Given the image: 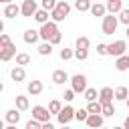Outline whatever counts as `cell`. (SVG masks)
<instances>
[{
	"label": "cell",
	"mask_w": 129,
	"mask_h": 129,
	"mask_svg": "<svg viewBox=\"0 0 129 129\" xmlns=\"http://www.w3.org/2000/svg\"><path fill=\"white\" fill-rule=\"evenodd\" d=\"M75 56V50H71V48H60V58L62 60H71Z\"/></svg>",
	"instance_id": "cell-35"
},
{
	"label": "cell",
	"mask_w": 129,
	"mask_h": 129,
	"mask_svg": "<svg viewBox=\"0 0 129 129\" xmlns=\"http://www.w3.org/2000/svg\"><path fill=\"white\" fill-rule=\"evenodd\" d=\"M16 107H18L20 111H28V109H30L28 97H24V95H16Z\"/></svg>",
	"instance_id": "cell-23"
},
{
	"label": "cell",
	"mask_w": 129,
	"mask_h": 129,
	"mask_svg": "<svg viewBox=\"0 0 129 129\" xmlns=\"http://www.w3.org/2000/svg\"><path fill=\"white\" fill-rule=\"evenodd\" d=\"M125 103H127V109H129V97H127V101H125Z\"/></svg>",
	"instance_id": "cell-45"
},
{
	"label": "cell",
	"mask_w": 129,
	"mask_h": 129,
	"mask_svg": "<svg viewBox=\"0 0 129 129\" xmlns=\"http://www.w3.org/2000/svg\"><path fill=\"white\" fill-rule=\"evenodd\" d=\"M91 0H75V8L79 10V12H89L91 10Z\"/></svg>",
	"instance_id": "cell-24"
},
{
	"label": "cell",
	"mask_w": 129,
	"mask_h": 129,
	"mask_svg": "<svg viewBox=\"0 0 129 129\" xmlns=\"http://www.w3.org/2000/svg\"><path fill=\"white\" fill-rule=\"evenodd\" d=\"M89 46H91L89 36H79V38H77V42H75V48H89Z\"/></svg>",
	"instance_id": "cell-27"
},
{
	"label": "cell",
	"mask_w": 129,
	"mask_h": 129,
	"mask_svg": "<svg viewBox=\"0 0 129 129\" xmlns=\"http://www.w3.org/2000/svg\"><path fill=\"white\" fill-rule=\"evenodd\" d=\"M4 121H6V123H12V125H18V121H20V109L16 107V109H10V111H6V115H4Z\"/></svg>",
	"instance_id": "cell-14"
},
{
	"label": "cell",
	"mask_w": 129,
	"mask_h": 129,
	"mask_svg": "<svg viewBox=\"0 0 129 129\" xmlns=\"http://www.w3.org/2000/svg\"><path fill=\"white\" fill-rule=\"evenodd\" d=\"M121 10H123V2H121V0H107V12L119 14Z\"/></svg>",
	"instance_id": "cell-19"
},
{
	"label": "cell",
	"mask_w": 129,
	"mask_h": 129,
	"mask_svg": "<svg viewBox=\"0 0 129 129\" xmlns=\"http://www.w3.org/2000/svg\"><path fill=\"white\" fill-rule=\"evenodd\" d=\"M123 125H125V129H129V117H127V119L123 121Z\"/></svg>",
	"instance_id": "cell-42"
},
{
	"label": "cell",
	"mask_w": 129,
	"mask_h": 129,
	"mask_svg": "<svg viewBox=\"0 0 129 129\" xmlns=\"http://www.w3.org/2000/svg\"><path fill=\"white\" fill-rule=\"evenodd\" d=\"M103 117H105L103 113H89V117H87V121H85V123H87L89 127H93V129H95V127H101V125L105 123V119H103Z\"/></svg>",
	"instance_id": "cell-10"
},
{
	"label": "cell",
	"mask_w": 129,
	"mask_h": 129,
	"mask_svg": "<svg viewBox=\"0 0 129 129\" xmlns=\"http://www.w3.org/2000/svg\"><path fill=\"white\" fill-rule=\"evenodd\" d=\"M40 38L42 40H50V36L54 34V32H58V26H56V22L50 18L48 22H44V24H40Z\"/></svg>",
	"instance_id": "cell-3"
},
{
	"label": "cell",
	"mask_w": 129,
	"mask_h": 129,
	"mask_svg": "<svg viewBox=\"0 0 129 129\" xmlns=\"http://www.w3.org/2000/svg\"><path fill=\"white\" fill-rule=\"evenodd\" d=\"M71 87H73L75 93H79V95L85 93V91H87V77L81 75V73H79V75H73V77H71Z\"/></svg>",
	"instance_id": "cell-4"
},
{
	"label": "cell",
	"mask_w": 129,
	"mask_h": 129,
	"mask_svg": "<svg viewBox=\"0 0 129 129\" xmlns=\"http://www.w3.org/2000/svg\"><path fill=\"white\" fill-rule=\"evenodd\" d=\"M93 16H105L107 14V4H101V2H95L93 6H91V10H89Z\"/></svg>",
	"instance_id": "cell-21"
},
{
	"label": "cell",
	"mask_w": 129,
	"mask_h": 129,
	"mask_svg": "<svg viewBox=\"0 0 129 129\" xmlns=\"http://www.w3.org/2000/svg\"><path fill=\"white\" fill-rule=\"evenodd\" d=\"M87 109H89V113H103V105L99 101H89Z\"/></svg>",
	"instance_id": "cell-28"
},
{
	"label": "cell",
	"mask_w": 129,
	"mask_h": 129,
	"mask_svg": "<svg viewBox=\"0 0 129 129\" xmlns=\"http://www.w3.org/2000/svg\"><path fill=\"white\" fill-rule=\"evenodd\" d=\"M117 111H115V107H113V103H107V105H103V115L105 117H113Z\"/></svg>",
	"instance_id": "cell-33"
},
{
	"label": "cell",
	"mask_w": 129,
	"mask_h": 129,
	"mask_svg": "<svg viewBox=\"0 0 129 129\" xmlns=\"http://www.w3.org/2000/svg\"><path fill=\"white\" fill-rule=\"evenodd\" d=\"M75 95H77V93H75V89L71 87L69 91H64V95H62V97H64V101H67V103H71V101L75 99Z\"/></svg>",
	"instance_id": "cell-38"
},
{
	"label": "cell",
	"mask_w": 129,
	"mask_h": 129,
	"mask_svg": "<svg viewBox=\"0 0 129 129\" xmlns=\"http://www.w3.org/2000/svg\"><path fill=\"white\" fill-rule=\"evenodd\" d=\"M113 97H115V91L111 87H103L99 91V103L101 105H107V103H113Z\"/></svg>",
	"instance_id": "cell-9"
},
{
	"label": "cell",
	"mask_w": 129,
	"mask_h": 129,
	"mask_svg": "<svg viewBox=\"0 0 129 129\" xmlns=\"http://www.w3.org/2000/svg\"><path fill=\"white\" fill-rule=\"evenodd\" d=\"M50 109H46V107H42V105H34L32 107V117L34 119H38V121H50Z\"/></svg>",
	"instance_id": "cell-7"
},
{
	"label": "cell",
	"mask_w": 129,
	"mask_h": 129,
	"mask_svg": "<svg viewBox=\"0 0 129 129\" xmlns=\"http://www.w3.org/2000/svg\"><path fill=\"white\" fill-rule=\"evenodd\" d=\"M127 48H129V44H127Z\"/></svg>",
	"instance_id": "cell-47"
},
{
	"label": "cell",
	"mask_w": 129,
	"mask_h": 129,
	"mask_svg": "<svg viewBox=\"0 0 129 129\" xmlns=\"http://www.w3.org/2000/svg\"><path fill=\"white\" fill-rule=\"evenodd\" d=\"M48 109H50V113H52V115H58V113H60V109H62V103H60L58 99H52V101L48 103Z\"/></svg>",
	"instance_id": "cell-26"
},
{
	"label": "cell",
	"mask_w": 129,
	"mask_h": 129,
	"mask_svg": "<svg viewBox=\"0 0 129 129\" xmlns=\"http://www.w3.org/2000/svg\"><path fill=\"white\" fill-rule=\"evenodd\" d=\"M26 91H28V95L36 97V95H40V93H42V83H40V81H30V83H28V87H26Z\"/></svg>",
	"instance_id": "cell-18"
},
{
	"label": "cell",
	"mask_w": 129,
	"mask_h": 129,
	"mask_svg": "<svg viewBox=\"0 0 129 129\" xmlns=\"http://www.w3.org/2000/svg\"><path fill=\"white\" fill-rule=\"evenodd\" d=\"M0 2H4V4H8V2H12V0H0Z\"/></svg>",
	"instance_id": "cell-44"
},
{
	"label": "cell",
	"mask_w": 129,
	"mask_h": 129,
	"mask_svg": "<svg viewBox=\"0 0 129 129\" xmlns=\"http://www.w3.org/2000/svg\"><path fill=\"white\" fill-rule=\"evenodd\" d=\"M30 62V54H26V52H18L16 54V64H28Z\"/></svg>",
	"instance_id": "cell-31"
},
{
	"label": "cell",
	"mask_w": 129,
	"mask_h": 129,
	"mask_svg": "<svg viewBox=\"0 0 129 129\" xmlns=\"http://www.w3.org/2000/svg\"><path fill=\"white\" fill-rule=\"evenodd\" d=\"M75 58L77 60H87L89 58V48H75Z\"/></svg>",
	"instance_id": "cell-29"
},
{
	"label": "cell",
	"mask_w": 129,
	"mask_h": 129,
	"mask_svg": "<svg viewBox=\"0 0 129 129\" xmlns=\"http://www.w3.org/2000/svg\"><path fill=\"white\" fill-rule=\"evenodd\" d=\"M69 81V75H67V71H62V69H56L54 73H52V83L54 85H64Z\"/></svg>",
	"instance_id": "cell-15"
},
{
	"label": "cell",
	"mask_w": 129,
	"mask_h": 129,
	"mask_svg": "<svg viewBox=\"0 0 129 129\" xmlns=\"http://www.w3.org/2000/svg\"><path fill=\"white\" fill-rule=\"evenodd\" d=\"M119 22L125 24V26H129V8H123L119 12Z\"/></svg>",
	"instance_id": "cell-32"
},
{
	"label": "cell",
	"mask_w": 129,
	"mask_h": 129,
	"mask_svg": "<svg viewBox=\"0 0 129 129\" xmlns=\"http://www.w3.org/2000/svg\"><path fill=\"white\" fill-rule=\"evenodd\" d=\"M117 26H119V16H115V14H111V12L103 16V24H101L103 34H113V32L117 30Z\"/></svg>",
	"instance_id": "cell-2"
},
{
	"label": "cell",
	"mask_w": 129,
	"mask_h": 129,
	"mask_svg": "<svg viewBox=\"0 0 129 129\" xmlns=\"http://www.w3.org/2000/svg\"><path fill=\"white\" fill-rule=\"evenodd\" d=\"M14 54H16V44H12V42L0 48V58H2L4 62H6V60H10Z\"/></svg>",
	"instance_id": "cell-11"
},
{
	"label": "cell",
	"mask_w": 129,
	"mask_h": 129,
	"mask_svg": "<svg viewBox=\"0 0 129 129\" xmlns=\"http://www.w3.org/2000/svg\"><path fill=\"white\" fill-rule=\"evenodd\" d=\"M60 40H62V34H60V32H54V34L50 36V42H52V44H58Z\"/></svg>",
	"instance_id": "cell-41"
},
{
	"label": "cell",
	"mask_w": 129,
	"mask_h": 129,
	"mask_svg": "<svg viewBox=\"0 0 129 129\" xmlns=\"http://www.w3.org/2000/svg\"><path fill=\"white\" fill-rule=\"evenodd\" d=\"M87 117H89V109H79V111H75V119H77V121H87Z\"/></svg>",
	"instance_id": "cell-34"
},
{
	"label": "cell",
	"mask_w": 129,
	"mask_h": 129,
	"mask_svg": "<svg viewBox=\"0 0 129 129\" xmlns=\"http://www.w3.org/2000/svg\"><path fill=\"white\" fill-rule=\"evenodd\" d=\"M22 38H24V42H26V44H34V42H38V38H40V32H38V30H32V28H28V30H24Z\"/></svg>",
	"instance_id": "cell-13"
},
{
	"label": "cell",
	"mask_w": 129,
	"mask_h": 129,
	"mask_svg": "<svg viewBox=\"0 0 129 129\" xmlns=\"http://www.w3.org/2000/svg\"><path fill=\"white\" fill-rule=\"evenodd\" d=\"M10 42H12V40H10V36H8L6 32H2V34H0V48H2V46H6V44H10Z\"/></svg>",
	"instance_id": "cell-39"
},
{
	"label": "cell",
	"mask_w": 129,
	"mask_h": 129,
	"mask_svg": "<svg viewBox=\"0 0 129 129\" xmlns=\"http://www.w3.org/2000/svg\"><path fill=\"white\" fill-rule=\"evenodd\" d=\"M56 119H58L60 125H69V123L75 119V109H73L71 105H64V107L60 109V113L56 115Z\"/></svg>",
	"instance_id": "cell-6"
},
{
	"label": "cell",
	"mask_w": 129,
	"mask_h": 129,
	"mask_svg": "<svg viewBox=\"0 0 129 129\" xmlns=\"http://www.w3.org/2000/svg\"><path fill=\"white\" fill-rule=\"evenodd\" d=\"M10 77H12L14 83H22V81L26 79V71H24V67H22V64H16V67L10 71Z\"/></svg>",
	"instance_id": "cell-12"
},
{
	"label": "cell",
	"mask_w": 129,
	"mask_h": 129,
	"mask_svg": "<svg viewBox=\"0 0 129 129\" xmlns=\"http://www.w3.org/2000/svg\"><path fill=\"white\" fill-rule=\"evenodd\" d=\"M125 34H127V38H129V26H127V28H125Z\"/></svg>",
	"instance_id": "cell-43"
},
{
	"label": "cell",
	"mask_w": 129,
	"mask_h": 129,
	"mask_svg": "<svg viewBox=\"0 0 129 129\" xmlns=\"http://www.w3.org/2000/svg\"><path fill=\"white\" fill-rule=\"evenodd\" d=\"M56 2H58V0H40V4H42V8H46V10H54V6H56Z\"/></svg>",
	"instance_id": "cell-37"
},
{
	"label": "cell",
	"mask_w": 129,
	"mask_h": 129,
	"mask_svg": "<svg viewBox=\"0 0 129 129\" xmlns=\"http://www.w3.org/2000/svg\"><path fill=\"white\" fill-rule=\"evenodd\" d=\"M115 69L117 71H129V54H121L117 56V62H115Z\"/></svg>",
	"instance_id": "cell-20"
},
{
	"label": "cell",
	"mask_w": 129,
	"mask_h": 129,
	"mask_svg": "<svg viewBox=\"0 0 129 129\" xmlns=\"http://www.w3.org/2000/svg\"><path fill=\"white\" fill-rule=\"evenodd\" d=\"M93 2H99V0H93Z\"/></svg>",
	"instance_id": "cell-46"
},
{
	"label": "cell",
	"mask_w": 129,
	"mask_h": 129,
	"mask_svg": "<svg viewBox=\"0 0 129 129\" xmlns=\"http://www.w3.org/2000/svg\"><path fill=\"white\" fill-rule=\"evenodd\" d=\"M36 10H38L36 0H24V2H22V6H20V14H22L24 18H32Z\"/></svg>",
	"instance_id": "cell-8"
},
{
	"label": "cell",
	"mask_w": 129,
	"mask_h": 129,
	"mask_svg": "<svg viewBox=\"0 0 129 129\" xmlns=\"http://www.w3.org/2000/svg\"><path fill=\"white\" fill-rule=\"evenodd\" d=\"M69 12H71V4L67 0H58L56 6H54V10H50V18L54 22H62L69 16Z\"/></svg>",
	"instance_id": "cell-1"
},
{
	"label": "cell",
	"mask_w": 129,
	"mask_h": 129,
	"mask_svg": "<svg viewBox=\"0 0 129 129\" xmlns=\"http://www.w3.org/2000/svg\"><path fill=\"white\" fill-rule=\"evenodd\" d=\"M127 97H129L127 87H117V89H115V99H117V101H127Z\"/></svg>",
	"instance_id": "cell-25"
},
{
	"label": "cell",
	"mask_w": 129,
	"mask_h": 129,
	"mask_svg": "<svg viewBox=\"0 0 129 129\" xmlns=\"http://www.w3.org/2000/svg\"><path fill=\"white\" fill-rule=\"evenodd\" d=\"M16 14H20V6L14 4V2H8V4L4 6V16H6V18H14Z\"/></svg>",
	"instance_id": "cell-16"
},
{
	"label": "cell",
	"mask_w": 129,
	"mask_h": 129,
	"mask_svg": "<svg viewBox=\"0 0 129 129\" xmlns=\"http://www.w3.org/2000/svg\"><path fill=\"white\" fill-rule=\"evenodd\" d=\"M52 42L50 40H44L40 46H38V54H42V56H48V54H52Z\"/></svg>",
	"instance_id": "cell-22"
},
{
	"label": "cell",
	"mask_w": 129,
	"mask_h": 129,
	"mask_svg": "<svg viewBox=\"0 0 129 129\" xmlns=\"http://www.w3.org/2000/svg\"><path fill=\"white\" fill-rule=\"evenodd\" d=\"M107 52H109L111 56H121V54L127 52V42H125V40H115V42H111V44L107 46Z\"/></svg>",
	"instance_id": "cell-5"
},
{
	"label": "cell",
	"mask_w": 129,
	"mask_h": 129,
	"mask_svg": "<svg viewBox=\"0 0 129 129\" xmlns=\"http://www.w3.org/2000/svg\"><path fill=\"white\" fill-rule=\"evenodd\" d=\"M83 95H85L87 101H99V93H97V89H89V87H87V91H85Z\"/></svg>",
	"instance_id": "cell-30"
},
{
	"label": "cell",
	"mask_w": 129,
	"mask_h": 129,
	"mask_svg": "<svg viewBox=\"0 0 129 129\" xmlns=\"http://www.w3.org/2000/svg\"><path fill=\"white\" fill-rule=\"evenodd\" d=\"M48 12H50V10H46V8H38V10L34 12V16H32V18H34L38 24H44V22H48V18H50V16H48Z\"/></svg>",
	"instance_id": "cell-17"
},
{
	"label": "cell",
	"mask_w": 129,
	"mask_h": 129,
	"mask_svg": "<svg viewBox=\"0 0 129 129\" xmlns=\"http://www.w3.org/2000/svg\"><path fill=\"white\" fill-rule=\"evenodd\" d=\"M107 46H109V44L99 42V44H97V54H103V56H105V54H109V52H107Z\"/></svg>",
	"instance_id": "cell-40"
},
{
	"label": "cell",
	"mask_w": 129,
	"mask_h": 129,
	"mask_svg": "<svg viewBox=\"0 0 129 129\" xmlns=\"http://www.w3.org/2000/svg\"><path fill=\"white\" fill-rule=\"evenodd\" d=\"M42 127V121H38V119H30V121H26V129H40Z\"/></svg>",
	"instance_id": "cell-36"
}]
</instances>
